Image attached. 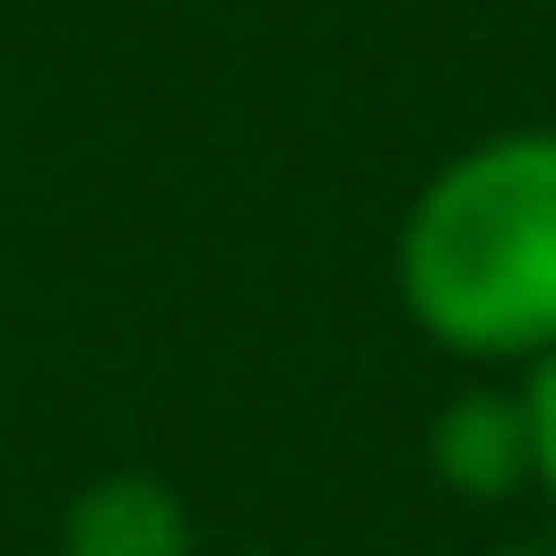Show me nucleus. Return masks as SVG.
Instances as JSON below:
<instances>
[{
    "label": "nucleus",
    "mask_w": 556,
    "mask_h": 556,
    "mask_svg": "<svg viewBox=\"0 0 556 556\" xmlns=\"http://www.w3.org/2000/svg\"><path fill=\"white\" fill-rule=\"evenodd\" d=\"M528 430H538V489H547V508H556V352L547 362H528Z\"/></svg>",
    "instance_id": "4"
},
{
    "label": "nucleus",
    "mask_w": 556,
    "mask_h": 556,
    "mask_svg": "<svg viewBox=\"0 0 556 556\" xmlns=\"http://www.w3.org/2000/svg\"><path fill=\"white\" fill-rule=\"evenodd\" d=\"M430 469H440L459 498H508L518 479H538L528 401H518V391H459V401L430 420Z\"/></svg>",
    "instance_id": "2"
},
{
    "label": "nucleus",
    "mask_w": 556,
    "mask_h": 556,
    "mask_svg": "<svg viewBox=\"0 0 556 556\" xmlns=\"http://www.w3.org/2000/svg\"><path fill=\"white\" fill-rule=\"evenodd\" d=\"M68 556H186V508L156 479H98L68 508Z\"/></svg>",
    "instance_id": "3"
},
{
    "label": "nucleus",
    "mask_w": 556,
    "mask_h": 556,
    "mask_svg": "<svg viewBox=\"0 0 556 556\" xmlns=\"http://www.w3.org/2000/svg\"><path fill=\"white\" fill-rule=\"evenodd\" d=\"M391 283L410 323L459 362L556 352V127L459 147L401 215Z\"/></svg>",
    "instance_id": "1"
},
{
    "label": "nucleus",
    "mask_w": 556,
    "mask_h": 556,
    "mask_svg": "<svg viewBox=\"0 0 556 556\" xmlns=\"http://www.w3.org/2000/svg\"><path fill=\"white\" fill-rule=\"evenodd\" d=\"M508 556H556V547H508Z\"/></svg>",
    "instance_id": "5"
}]
</instances>
